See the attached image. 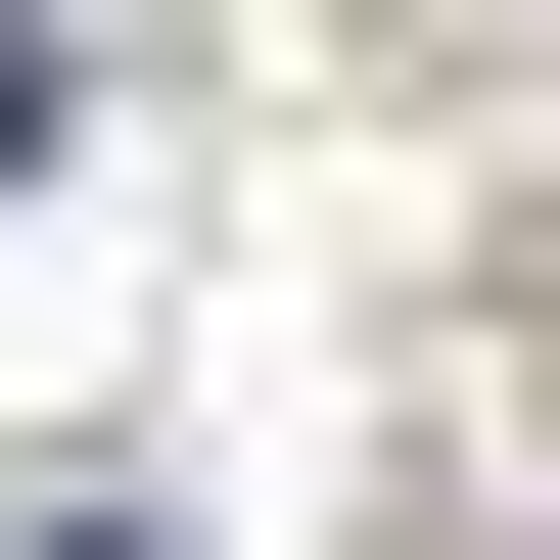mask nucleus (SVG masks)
Instances as JSON below:
<instances>
[{
  "label": "nucleus",
  "instance_id": "nucleus-2",
  "mask_svg": "<svg viewBox=\"0 0 560 560\" xmlns=\"http://www.w3.org/2000/svg\"><path fill=\"white\" fill-rule=\"evenodd\" d=\"M0 560H187V514H0Z\"/></svg>",
  "mask_w": 560,
  "mask_h": 560
},
{
  "label": "nucleus",
  "instance_id": "nucleus-1",
  "mask_svg": "<svg viewBox=\"0 0 560 560\" xmlns=\"http://www.w3.org/2000/svg\"><path fill=\"white\" fill-rule=\"evenodd\" d=\"M0 187H47V0H0Z\"/></svg>",
  "mask_w": 560,
  "mask_h": 560
}]
</instances>
